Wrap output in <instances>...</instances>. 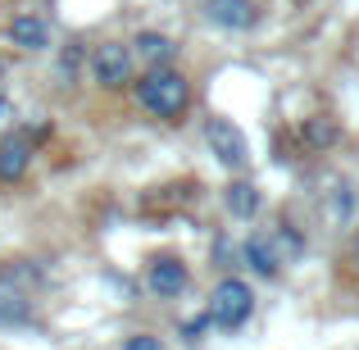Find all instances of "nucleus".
<instances>
[{
    "instance_id": "nucleus-12",
    "label": "nucleus",
    "mask_w": 359,
    "mask_h": 350,
    "mask_svg": "<svg viewBox=\"0 0 359 350\" xmlns=\"http://www.w3.org/2000/svg\"><path fill=\"white\" fill-rule=\"evenodd\" d=\"M223 201H228V210L237 214V219H255L259 205H264V196H259V187H255V182H232L228 191H223Z\"/></svg>"
},
{
    "instance_id": "nucleus-11",
    "label": "nucleus",
    "mask_w": 359,
    "mask_h": 350,
    "mask_svg": "<svg viewBox=\"0 0 359 350\" xmlns=\"http://www.w3.org/2000/svg\"><path fill=\"white\" fill-rule=\"evenodd\" d=\"M132 51H137V60H146V64H155V69H159V64H168L177 55V46L168 41L164 32H141L137 41H132Z\"/></svg>"
},
{
    "instance_id": "nucleus-8",
    "label": "nucleus",
    "mask_w": 359,
    "mask_h": 350,
    "mask_svg": "<svg viewBox=\"0 0 359 350\" xmlns=\"http://www.w3.org/2000/svg\"><path fill=\"white\" fill-rule=\"evenodd\" d=\"M32 314V296L14 273H0V323H27Z\"/></svg>"
},
{
    "instance_id": "nucleus-4",
    "label": "nucleus",
    "mask_w": 359,
    "mask_h": 350,
    "mask_svg": "<svg viewBox=\"0 0 359 350\" xmlns=\"http://www.w3.org/2000/svg\"><path fill=\"white\" fill-rule=\"evenodd\" d=\"M205 137H210V146H214V155H219L223 168H245V159H250V141H245V132L232 119H210V123H205Z\"/></svg>"
},
{
    "instance_id": "nucleus-16",
    "label": "nucleus",
    "mask_w": 359,
    "mask_h": 350,
    "mask_svg": "<svg viewBox=\"0 0 359 350\" xmlns=\"http://www.w3.org/2000/svg\"><path fill=\"white\" fill-rule=\"evenodd\" d=\"M355 255H359V245H355Z\"/></svg>"
},
{
    "instance_id": "nucleus-17",
    "label": "nucleus",
    "mask_w": 359,
    "mask_h": 350,
    "mask_svg": "<svg viewBox=\"0 0 359 350\" xmlns=\"http://www.w3.org/2000/svg\"><path fill=\"white\" fill-rule=\"evenodd\" d=\"M0 73H5V69H0Z\"/></svg>"
},
{
    "instance_id": "nucleus-10",
    "label": "nucleus",
    "mask_w": 359,
    "mask_h": 350,
    "mask_svg": "<svg viewBox=\"0 0 359 350\" xmlns=\"http://www.w3.org/2000/svg\"><path fill=\"white\" fill-rule=\"evenodd\" d=\"M27 159H32V141H27L23 132H9L5 146H0V177H5V182H18V177L27 173Z\"/></svg>"
},
{
    "instance_id": "nucleus-14",
    "label": "nucleus",
    "mask_w": 359,
    "mask_h": 350,
    "mask_svg": "<svg viewBox=\"0 0 359 350\" xmlns=\"http://www.w3.org/2000/svg\"><path fill=\"white\" fill-rule=\"evenodd\" d=\"M123 350H164V342H155V337H128Z\"/></svg>"
},
{
    "instance_id": "nucleus-13",
    "label": "nucleus",
    "mask_w": 359,
    "mask_h": 350,
    "mask_svg": "<svg viewBox=\"0 0 359 350\" xmlns=\"http://www.w3.org/2000/svg\"><path fill=\"white\" fill-rule=\"evenodd\" d=\"M332 137H337L332 123H309V141H314V146H327Z\"/></svg>"
},
{
    "instance_id": "nucleus-9",
    "label": "nucleus",
    "mask_w": 359,
    "mask_h": 350,
    "mask_svg": "<svg viewBox=\"0 0 359 350\" xmlns=\"http://www.w3.org/2000/svg\"><path fill=\"white\" fill-rule=\"evenodd\" d=\"M146 282H150L155 296L177 300L187 291V264L182 260H155V264H150V273H146Z\"/></svg>"
},
{
    "instance_id": "nucleus-3",
    "label": "nucleus",
    "mask_w": 359,
    "mask_h": 350,
    "mask_svg": "<svg viewBox=\"0 0 359 350\" xmlns=\"http://www.w3.org/2000/svg\"><path fill=\"white\" fill-rule=\"evenodd\" d=\"M255 309V296L241 278H223L210 296V323L214 328H241Z\"/></svg>"
},
{
    "instance_id": "nucleus-1",
    "label": "nucleus",
    "mask_w": 359,
    "mask_h": 350,
    "mask_svg": "<svg viewBox=\"0 0 359 350\" xmlns=\"http://www.w3.org/2000/svg\"><path fill=\"white\" fill-rule=\"evenodd\" d=\"M137 100H141V109H150L155 119H177L187 109V100H191V87H187V78L177 69L159 64L155 73H146V78H141Z\"/></svg>"
},
{
    "instance_id": "nucleus-6",
    "label": "nucleus",
    "mask_w": 359,
    "mask_h": 350,
    "mask_svg": "<svg viewBox=\"0 0 359 350\" xmlns=\"http://www.w3.org/2000/svg\"><path fill=\"white\" fill-rule=\"evenodd\" d=\"M201 5H205V18L228 27V32H245V27L259 23V5L255 0H201Z\"/></svg>"
},
{
    "instance_id": "nucleus-2",
    "label": "nucleus",
    "mask_w": 359,
    "mask_h": 350,
    "mask_svg": "<svg viewBox=\"0 0 359 350\" xmlns=\"http://www.w3.org/2000/svg\"><path fill=\"white\" fill-rule=\"evenodd\" d=\"M300 250H305V241H300L296 232L287 228V223H273V228H259L245 241V260L255 264V273H264V278H273V273L282 269V264L300 260Z\"/></svg>"
},
{
    "instance_id": "nucleus-15",
    "label": "nucleus",
    "mask_w": 359,
    "mask_h": 350,
    "mask_svg": "<svg viewBox=\"0 0 359 350\" xmlns=\"http://www.w3.org/2000/svg\"><path fill=\"white\" fill-rule=\"evenodd\" d=\"M5 119H9V100L0 96V123H5Z\"/></svg>"
},
{
    "instance_id": "nucleus-5",
    "label": "nucleus",
    "mask_w": 359,
    "mask_h": 350,
    "mask_svg": "<svg viewBox=\"0 0 359 350\" xmlns=\"http://www.w3.org/2000/svg\"><path fill=\"white\" fill-rule=\"evenodd\" d=\"M132 73V51L118 41H105L96 46V55H91V78L100 82V87H123Z\"/></svg>"
},
{
    "instance_id": "nucleus-7",
    "label": "nucleus",
    "mask_w": 359,
    "mask_h": 350,
    "mask_svg": "<svg viewBox=\"0 0 359 350\" xmlns=\"http://www.w3.org/2000/svg\"><path fill=\"white\" fill-rule=\"evenodd\" d=\"M9 41L18 46V51H46L50 46V23H46L41 14H14L9 18Z\"/></svg>"
}]
</instances>
